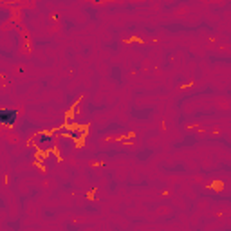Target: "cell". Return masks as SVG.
Listing matches in <instances>:
<instances>
[{"mask_svg": "<svg viewBox=\"0 0 231 231\" xmlns=\"http://www.w3.org/2000/svg\"><path fill=\"white\" fill-rule=\"evenodd\" d=\"M16 110H11V108H0V123L4 125H15L16 121Z\"/></svg>", "mask_w": 231, "mask_h": 231, "instance_id": "obj_1", "label": "cell"}, {"mask_svg": "<svg viewBox=\"0 0 231 231\" xmlns=\"http://www.w3.org/2000/svg\"><path fill=\"white\" fill-rule=\"evenodd\" d=\"M36 141H38V143H51V141H53V137H49V135H38V137H36Z\"/></svg>", "mask_w": 231, "mask_h": 231, "instance_id": "obj_2", "label": "cell"}]
</instances>
